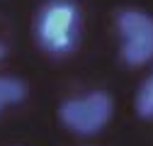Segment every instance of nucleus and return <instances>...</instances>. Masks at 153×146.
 <instances>
[{"label":"nucleus","mask_w":153,"mask_h":146,"mask_svg":"<svg viewBox=\"0 0 153 146\" xmlns=\"http://www.w3.org/2000/svg\"><path fill=\"white\" fill-rule=\"evenodd\" d=\"M34 39L56 59L78 51L83 39V12L75 0H46L34 17Z\"/></svg>","instance_id":"obj_1"},{"label":"nucleus","mask_w":153,"mask_h":146,"mask_svg":"<svg viewBox=\"0 0 153 146\" xmlns=\"http://www.w3.org/2000/svg\"><path fill=\"white\" fill-rule=\"evenodd\" d=\"M114 115V100L105 90H90L61 102L59 119L68 132L78 136H95L109 124Z\"/></svg>","instance_id":"obj_2"},{"label":"nucleus","mask_w":153,"mask_h":146,"mask_svg":"<svg viewBox=\"0 0 153 146\" xmlns=\"http://www.w3.org/2000/svg\"><path fill=\"white\" fill-rule=\"evenodd\" d=\"M117 32L122 36L119 56L126 66L139 68L153 61V15L124 7L117 12Z\"/></svg>","instance_id":"obj_3"},{"label":"nucleus","mask_w":153,"mask_h":146,"mask_svg":"<svg viewBox=\"0 0 153 146\" xmlns=\"http://www.w3.org/2000/svg\"><path fill=\"white\" fill-rule=\"evenodd\" d=\"M27 95H29L27 80L17 76H0V115L25 102Z\"/></svg>","instance_id":"obj_4"},{"label":"nucleus","mask_w":153,"mask_h":146,"mask_svg":"<svg viewBox=\"0 0 153 146\" xmlns=\"http://www.w3.org/2000/svg\"><path fill=\"white\" fill-rule=\"evenodd\" d=\"M134 110H136V115L141 119H153V71H151V76L141 83V88L136 90Z\"/></svg>","instance_id":"obj_5"},{"label":"nucleus","mask_w":153,"mask_h":146,"mask_svg":"<svg viewBox=\"0 0 153 146\" xmlns=\"http://www.w3.org/2000/svg\"><path fill=\"white\" fill-rule=\"evenodd\" d=\"M7 56V46H5V42H0V59H5Z\"/></svg>","instance_id":"obj_6"}]
</instances>
